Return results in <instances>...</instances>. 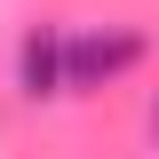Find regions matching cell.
Segmentation results:
<instances>
[{
	"label": "cell",
	"instance_id": "1",
	"mask_svg": "<svg viewBox=\"0 0 159 159\" xmlns=\"http://www.w3.org/2000/svg\"><path fill=\"white\" fill-rule=\"evenodd\" d=\"M135 64H143V32H127V24L64 40V80H72V88H111V80H127Z\"/></svg>",
	"mask_w": 159,
	"mask_h": 159
},
{
	"label": "cell",
	"instance_id": "2",
	"mask_svg": "<svg viewBox=\"0 0 159 159\" xmlns=\"http://www.w3.org/2000/svg\"><path fill=\"white\" fill-rule=\"evenodd\" d=\"M64 24H32V32H24V48H16V88L24 96H72V80H64Z\"/></svg>",
	"mask_w": 159,
	"mask_h": 159
},
{
	"label": "cell",
	"instance_id": "3",
	"mask_svg": "<svg viewBox=\"0 0 159 159\" xmlns=\"http://www.w3.org/2000/svg\"><path fill=\"white\" fill-rule=\"evenodd\" d=\"M151 135H159V103H151Z\"/></svg>",
	"mask_w": 159,
	"mask_h": 159
}]
</instances>
